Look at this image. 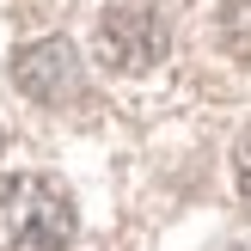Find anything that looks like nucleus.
I'll list each match as a JSON object with an SVG mask.
<instances>
[{
    "mask_svg": "<svg viewBox=\"0 0 251 251\" xmlns=\"http://www.w3.org/2000/svg\"><path fill=\"white\" fill-rule=\"evenodd\" d=\"M74 202L43 172H6L0 178V251H68Z\"/></svg>",
    "mask_w": 251,
    "mask_h": 251,
    "instance_id": "obj_1",
    "label": "nucleus"
},
{
    "mask_svg": "<svg viewBox=\"0 0 251 251\" xmlns=\"http://www.w3.org/2000/svg\"><path fill=\"white\" fill-rule=\"evenodd\" d=\"M172 49V25L153 0H117L98 19V61L110 74H147Z\"/></svg>",
    "mask_w": 251,
    "mask_h": 251,
    "instance_id": "obj_2",
    "label": "nucleus"
},
{
    "mask_svg": "<svg viewBox=\"0 0 251 251\" xmlns=\"http://www.w3.org/2000/svg\"><path fill=\"white\" fill-rule=\"evenodd\" d=\"M12 80H19V92L37 98V104H68V98L80 92V55H74V43H61V37H37V43H25L19 55H12Z\"/></svg>",
    "mask_w": 251,
    "mask_h": 251,
    "instance_id": "obj_3",
    "label": "nucleus"
},
{
    "mask_svg": "<svg viewBox=\"0 0 251 251\" xmlns=\"http://www.w3.org/2000/svg\"><path fill=\"white\" fill-rule=\"evenodd\" d=\"M233 178H239V196L251 202V129L239 135V147H233Z\"/></svg>",
    "mask_w": 251,
    "mask_h": 251,
    "instance_id": "obj_4",
    "label": "nucleus"
},
{
    "mask_svg": "<svg viewBox=\"0 0 251 251\" xmlns=\"http://www.w3.org/2000/svg\"><path fill=\"white\" fill-rule=\"evenodd\" d=\"M0 147H6V123H0Z\"/></svg>",
    "mask_w": 251,
    "mask_h": 251,
    "instance_id": "obj_5",
    "label": "nucleus"
}]
</instances>
